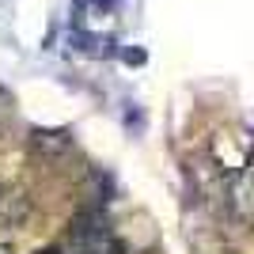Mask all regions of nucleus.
<instances>
[{
	"label": "nucleus",
	"mask_w": 254,
	"mask_h": 254,
	"mask_svg": "<svg viewBox=\"0 0 254 254\" xmlns=\"http://www.w3.org/2000/svg\"><path fill=\"white\" fill-rule=\"evenodd\" d=\"M209 163L224 179L243 175L247 167H254V137L247 129H216L209 137Z\"/></svg>",
	"instance_id": "obj_1"
},
{
	"label": "nucleus",
	"mask_w": 254,
	"mask_h": 254,
	"mask_svg": "<svg viewBox=\"0 0 254 254\" xmlns=\"http://www.w3.org/2000/svg\"><path fill=\"white\" fill-rule=\"evenodd\" d=\"M31 193L19 190V186H4L0 190V232H15V228H23V224L31 220Z\"/></svg>",
	"instance_id": "obj_2"
},
{
	"label": "nucleus",
	"mask_w": 254,
	"mask_h": 254,
	"mask_svg": "<svg viewBox=\"0 0 254 254\" xmlns=\"http://www.w3.org/2000/svg\"><path fill=\"white\" fill-rule=\"evenodd\" d=\"M228 209L239 224L254 228V167H247L243 175L228 182Z\"/></svg>",
	"instance_id": "obj_3"
},
{
	"label": "nucleus",
	"mask_w": 254,
	"mask_h": 254,
	"mask_svg": "<svg viewBox=\"0 0 254 254\" xmlns=\"http://www.w3.org/2000/svg\"><path fill=\"white\" fill-rule=\"evenodd\" d=\"M31 148L42 159H64V156H72V137L64 129H34Z\"/></svg>",
	"instance_id": "obj_4"
},
{
	"label": "nucleus",
	"mask_w": 254,
	"mask_h": 254,
	"mask_svg": "<svg viewBox=\"0 0 254 254\" xmlns=\"http://www.w3.org/2000/svg\"><path fill=\"white\" fill-rule=\"evenodd\" d=\"M0 254H19V243L11 232H0Z\"/></svg>",
	"instance_id": "obj_5"
},
{
	"label": "nucleus",
	"mask_w": 254,
	"mask_h": 254,
	"mask_svg": "<svg viewBox=\"0 0 254 254\" xmlns=\"http://www.w3.org/2000/svg\"><path fill=\"white\" fill-rule=\"evenodd\" d=\"M126 61H129V64H140V61H144V53H137V50H129V53H126Z\"/></svg>",
	"instance_id": "obj_6"
},
{
	"label": "nucleus",
	"mask_w": 254,
	"mask_h": 254,
	"mask_svg": "<svg viewBox=\"0 0 254 254\" xmlns=\"http://www.w3.org/2000/svg\"><path fill=\"white\" fill-rule=\"evenodd\" d=\"M34 254H64L61 247H42V251H34Z\"/></svg>",
	"instance_id": "obj_7"
},
{
	"label": "nucleus",
	"mask_w": 254,
	"mask_h": 254,
	"mask_svg": "<svg viewBox=\"0 0 254 254\" xmlns=\"http://www.w3.org/2000/svg\"><path fill=\"white\" fill-rule=\"evenodd\" d=\"M133 254H156V251H133Z\"/></svg>",
	"instance_id": "obj_8"
}]
</instances>
